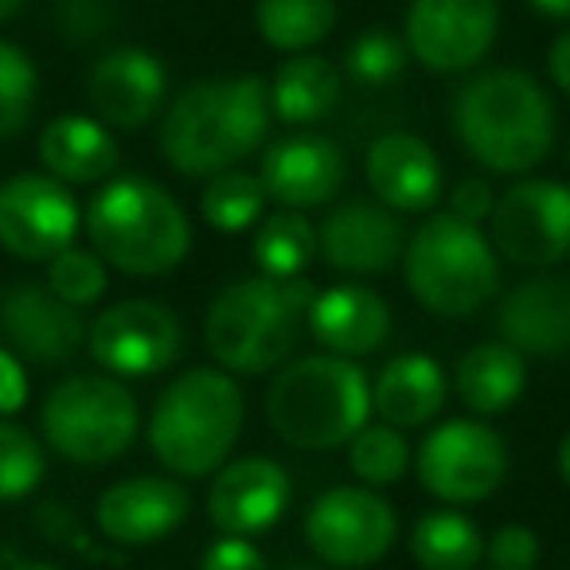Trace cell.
I'll list each match as a JSON object with an SVG mask.
<instances>
[{
	"instance_id": "60d3db41",
	"label": "cell",
	"mask_w": 570,
	"mask_h": 570,
	"mask_svg": "<svg viewBox=\"0 0 570 570\" xmlns=\"http://www.w3.org/2000/svg\"><path fill=\"white\" fill-rule=\"evenodd\" d=\"M547 75L570 98V28L562 36H554V43L547 48Z\"/></svg>"
},
{
	"instance_id": "2e32d148",
	"label": "cell",
	"mask_w": 570,
	"mask_h": 570,
	"mask_svg": "<svg viewBox=\"0 0 570 570\" xmlns=\"http://www.w3.org/2000/svg\"><path fill=\"white\" fill-rule=\"evenodd\" d=\"M87 102L110 129H145L168 106L165 59L149 48H114L87 71Z\"/></svg>"
},
{
	"instance_id": "6da1fadb",
	"label": "cell",
	"mask_w": 570,
	"mask_h": 570,
	"mask_svg": "<svg viewBox=\"0 0 570 570\" xmlns=\"http://www.w3.org/2000/svg\"><path fill=\"white\" fill-rule=\"evenodd\" d=\"M269 87L262 75H212L168 98L160 114V157L188 180L238 168L269 134Z\"/></svg>"
},
{
	"instance_id": "d4e9b609",
	"label": "cell",
	"mask_w": 570,
	"mask_h": 570,
	"mask_svg": "<svg viewBox=\"0 0 570 570\" xmlns=\"http://www.w3.org/2000/svg\"><path fill=\"white\" fill-rule=\"evenodd\" d=\"M450 375L430 352H403L391 356L372 380V414L395 430L430 426L450 403Z\"/></svg>"
},
{
	"instance_id": "4fadbf2b",
	"label": "cell",
	"mask_w": 570,
	"mask_h": 570,
	"mask_svg": "<svg viewBox=\"0 0 570 570\" xmlns=\"http://www.w3.org/2000/svg\"><path fill=\"white\" fill-rule=\"evenodd\" d=\"M500 36V0H411L403 40L430 75H469Z\"/></svg>"
},
{
	"instance_id": "1f68e13d",
	"label": "cell",
	"mask_w": 570,
	"mask_h": 570,
	"mask_svg": "<svg viewBox=\"0 0 570 570\" xmlns=\"http://www.w3.org/2000/svg\"><path fill=\"white\" fill-rule=\"evenodd\" d=\"M348 465L360 484L387 489V484L403 481L411 469V442L403 430L387 426V422H367L348 442Z\"/></svg>"
},
{
	"instance_id": "ffe728a7",
	"label": "cell",
	"mask_w": 570,
	"mask_h": 570,
	"mask_svg": "<svg viewBox=\"0 0 570 570\" xmlns=\"http://www.w3.org/2000/svg\"><path fill=\"white\" fill-rule=\"evenodd\" d=\"M294 484L274 458H235L212 473L207 484V520L223 535H258L269 531L289 508Z\"/></svg>"
},
{
	"instance_id": "ab89813d",
	"label": "cell",
	"mask_w": 570,
	"mask_h": 570,
	"mask_svg": "<svg viewBox=\"0 0 570 570\" xmlns=\"http://www.w3.org/2000/svg\"><path fill=\"white\" fill-rule=\"evenodd\" d=\"M28 395H32V387H28L24 360L12 348H0V419H12L17 411H24Z\"/></svg>"
},
{
	"instance_id": "8992f818",
	"label": "cell",
	"mask_w": 570,
	"mask_h": 570,
	"mask_svg": "<svg viewBox=\"0 0 570 570\" xmlns=\"http://www.w3.org/2000/svg\"><path fill=\"white\" fill-rule=\"evenodd\" d=\"M372 419V380L356 360L317 352L277 367L266 391V422L285 445L328 453L348 445Z\"/></svg>"
},
{
	"instance_id": "f546056e",
	"label": "cell",
	"mask_w": 570,
	"mask_h": 570,
	"mask_svg": "<svg viewBox=\"0 0 570 570\" xmlns=\"http://www.w3.org/2000/svg\"><path fill=\"white\" fill-rule=\"evenodd\" d=\"M254 266L262 277H274V282H289V277H302L313 266V258L321 254L317 227L305 219V212H285L274 207L266 219L254 227Z\"/></svg>"
},
{
	"instance_id": "ee69618b",
	"label": "cell",
	"mask_w": 570,
	"mask_h": 570,
	"mask_svg": "<svg viewBox=\"0 0 570 570\" xmlns=\"http://www.w3.org/2000/svg\"><path fill=\"white\" fill-rule=\"evenodd\" d=\"M28 0H0V20H12L20 9H24Z\"/></svg>"
},
{
	"instance_id": "484cf974",
	"label": "cell",
	"mask_w": 570,
	"mask_h": 570,
	"mask_svg": "<svg viewBox=\"0 0 570 570\" xmlns=\"http://www.w3.org/2000/svg\"><path fill=\"white\" fill-rule=\"evenodd\" d=\"M453 395L473 419H500L520 403L528 387V356L515 352L512 344L481 341L458 360L453 367Z\"/></svg>"
},
{
	"instance_id": "5b68a950",
	"label": "cell",
	"mask_w": 570,
	"mask_h": 570,
	"mask_svg": "<svg viewBox=\"0 0 570 570\" xmlns=\"http://www.w3.org/2000/svg\"><path fill=\"white\" fill-rule=\"evenodd\" d=\"M313 289L305 277H238L212 297L204 317V344L230 375H266L289 364L309 313Z\"/></svg>"
},
{
	"instance_id": "9a60e30c",
	"label": "cell",
	"mask_w": 570,
	"mask_h": 570,
	"mask_svg": "<svg viewBox=\"0 0 570 570\" xmlns=\"http://www.w3.org/2000/svg\"><path fill=\"white\" fill-rule=\"evenodd\" d=\"M82 309L51 294L48 282H17L0 294V336L24 364L63 367L87 352Z\"/></svg>"
},
{
	"instance_id": "b9f144b4",
	"label": "cell",
	"mask_w": 570,
	"mask_h": 570,
	"mask_svg": "<svg viewBox=\"0 0 570 570\" xmlns=\"http://www.w3.org/2000/svg\"><path fill=\"white\" fill-rule=\"evenodd\" d=\"M531 9L539 17H551V20H570V0H528Z\"/></svg>"
},
{
	"instance_id": "44dd1931",
	"label": "cell",
	"mask_w": 570,
	"mask_h": 570,
	"mask_svg": "<svg viewBox=\"0 0 570 570\" xmlns=\"http://www.w3.org/2000/svg\"><path fill=\"white\" fill-rule=\"evenodd\" d=\"M364 180L372 188V199H380L395 215H422L442 204L445 168L426 137L395 129L367 145Z\"/></svg>"
},
{
	"instance_id": "d6a6232c",
	"label": "cell",
	"mask_w": 570,
	"mask_h": 570,
	"mask_svg": "<svg viewBox=\"0 0 570 570\" xmlns=\"http://www.w3.org/2000/svg\"><path fill=\"white\" fill-rule=\"evenodd\" d=\"M40 110V71L17 43L0 40V141H12L32 126Z\"/></svg>"
},
{
	"instance_id": "277c9868",
	"label": "cell",
	"mask_w": 570,
	"mask_h": 570,
	"mask_svg": "<svg viewBox=\"0 0 570 570\" xmlns=\"http://www.w3.org/2000/svg\"><path fill=\"white\" fill-rule=\"evenodd\" d=\"M90 250L126 277H165L191 254L184 204L149 176H114L98 184L82 212Z\"/></svg>"
},
{
	"instance_id": "603a6c76",
	"label": "cell",
	"mask_w": 570,
	"mask_h": 570,
	"mask_svg": "<svg viewBox=\"0 0 570 570\" xmlns=\"http://www.w3.org/2000/svg\"><path fill=\"white\" fill-rule=\"evenodd\" d=\"M391 305L380 297L372 285L341 282L317 289L309 313H305V328L325 352L344 360H364L380 352L391 336Z\"/></svg>"
},
{
	"instance_id": "5bb4252c",
	"label": "cell",
	"mask_w": 570,
	"mask_h": 570,
	"mask_svg": "<svg viewBox=\"0 0 570 570\" xmlns=\"http://www.w3.org/2000/svg\"><path fill=\"white\" fill-rule=\"evenodd\" d=\"M82 212L67 184L48 173H17L0 184V250L20 262H43L75 246Z\"/></svg>"
},
{
	"instance_id": "c3c4849f",
	"label": "cell",
	"mask_w": 570,
	"mask_h": 570,
	"mask_svg": "<svg viewBox=\"0 0 570 570\" xmlns=\"http://www.w3.org/2000/svg\"><path fill=\"white\" fill-rule=\"evenodd\" d=\"M149 4H157V0H149Z\"/></svg>"
},
{
	"instance_id": "4316f807",
	"label": "cell",
	"mask_w": 570,
	"mask_h": 570,
	"mask_svg": "<svg viewBox=\"0 0 570 570\" xmlns=\"http://www.w3.org/2000/svg\"><path fill=\"white\" fill-rule=\"evenodd\" d=\"M269 87V114L285 126H317L341 106L344 98V71L333 59L305 51L289 56L274 71Z\"/></svg>"
},
{
	"instance_id": "ba28073f",
	"label": "cell",
	"mask_w": 570,
	"mask_h": 570,
	"mask_svg": "<svg viewBox=\"0 0 570 570\" xmlns=\"http://www.w3.org/2000/svg\"><path fill=\"white\" fill-rule=\"evenodd\" d=\"M141 430L134 391L106 372H75L48 391L40 406V438L71 465H110Z\"/></svg>"
},
{
	"instance_id": "d590c367",
	"label": "cell",
	"mask_w": 570,
	"mask_h": 570,
	"mask_svg": "<svg viewBox=\"0 0 570 570\" xmlns=\"http://www.w3.org/2000/svg\"><path fill=\"white\" fill-rule=\"evenodd\" d=\"M48 285L75 309H90L110 289V266L90 246H67L48 262Z\"/></svg>"
},
{
	"instance_id": "d6986e66",
	"label": "cell",
	"mask_w": 570,
	"mask_h": 570,
	"mask_svg": "<svg viewBox=\"0 0 570 570\" xmlns=\"http://www.w3.org/2000/svg\"><path fill=\"white\" fill-rule=\"evenodd\" d=\"M317 243L328 269L348 277H375L403 258L406 230L380 199H344L317 227Z\"/></svg>"
},
{
	"instance_id": "3957f363",
	"label": "cell",
	"mask_w": 570,
	"mask_h": 570,
	"mask_svg": "<svg viewBox=\"0 0 570 570\" xmlns=\"http://www.w3.org/2000/svg\"><path fill=\"white\" fill-rule=\"evenodd\" d=\"M246 426V395L223 367H188L165 383L145 422L153 458L180 481L219 473Z\"/></svg>"
},
{
	"instance_id": "7c38bea8",
	"label": "cell",
	"mask_w": 570,
	"mask_h": 570,
	"mask_svg": "<svg viewBox=\"0 0 570 570\" xmlns=\"http://www.w3.org/2000/svg\"><path fill=\"white\" fill-rule=\"evenodd\" d=\"M180 317L153 297L106 305L87 328V356L114 380H153L180 360Z\"/></svg>"
},
{
	"instance_id": "7a4b0ae2",
	"label": "cell",
	"mask_w": 570,
	"mask_h": 570,
	"mask_svg": "<svg viewBox=\"0 0 570 570\" xmlns=\"http://www.w3.org/2000/svg\"><path fill=\"white\" fill-rule=\"evenodd\" d=\"M554 102L528 71L489 67L453 98V134L461 149L497 176H531L554 149Z\"/></svg>"
},
{
	"instance_id": "7bdbcfd3",
	"label": "cell",
	"mask_w": 570,
	"mask_h": 570,
	"mask_svg": "<svg viewBox=\"0 0 570 570\" xmlns=\"http://www.w3.org/2000/svg\"><path fill=\"white\" fill-rule=\"evenodd\" d=\"M554 469H559V481L570 489V430L559 438V450H554Z\"/></svg>"
},
{
	"instance_id": "bcb514c9",
	"label": "cell",
	"mask_w": 570,
	"mask_h": 570,
	"mask_svg": "<svg viewBox=\"0 0 570 570\" xmlns=\"http://www.w3.org/2000/svg\"><path fill=\"white\" fill-rule=\"evenodd\" d=\"M17 570H59V567H51V562H24V567H17Z\"/></svg>"
},
{
	"instance_id": "cb8c5ba5",
	"label": "cell",
	"mask_w": 570,
	"mask_h": 570,
	"mask_svg": "<svg viewBox=\"0 0 570 570\" xmlns=\"http://www.w3.org/2000/svg\"><path fill=\"white\" fill-rule=\"evenodd\" d=\"M40 165L67 188H87V184L114 180L121 165V145L110 126L95 114H59L40 129Z\"/></svg>"
},
{
	"instance_id": "e0dca14e",
	"label": "cell",
	"mask_w": 570,
	"mask_h": 570,
	"mask_svg": "<svg viewBox=\"0 0 570 570\" xmlns=\"http://www.w3.org/2000/svg\"><path fill=\"white\" fill-rule=\"evenodd\" d=\"M258 180L269 204L285 212L328 207L348 184V160L341 145L321 134H289L262 153Z\"/></svg>"
},
{
	"instance_id": "8fae6325",
	"label": "cell",
	"mask_w": 570,
	"mask_h": 570,
	"mask_svg": "<svg viewBox=\"0 0 570 570\" xmlns=\"http://www.w3.org/2000/svg\"><path fill=\"white\" fill-rule=\"evenodd\" d=\"M489 243L500 262L551 269L570 254V184L520 176L489 215Z\"/></svg>"
},
{
	"instance_id": "74e56055",
	"label": "cell",
	"mask_w": 570,
	"mask_h": 570,
	"mask_svg": "<svg viewBox=\"0 0 570 570\" xmlns=\"http://www.w3.org/2000/svg\"><path fill=\"white\" fill-rule=\"evenodd\" d=\"M492 207H497V191H492V184L481 180V176H461L450 196H445V212L461 223H473V227L489 223Z\"/></svg>"
},
{
	"instance_id": "30bf717a",
	"label": "cell",
	"mask_w": 570,
	"mask_h": 570,
	"mask_svg": "<svg viewBox=\"0 0 570 570\" xmlns=\"http://www.w3.org/2000/svg\"><path fill=\"white\" fill-rule=\"evenodd\" d=\"M305 547L336 570H367L395 547L399 512L380 489L336 484L309 504L302 523Z\"/></svg>"
},
{
	"instance_id": "4dcf8cb0",
	"label": "cell",
	"mask_w": 570,
	"mask_h": 570,
	"mask_svg": "<svg viewBox=\"0 0 570 570\" xmlns=\"http://www.w3.org/2000/svg\"><path fill=\"white\" fill-rule=\"evenodd\" d=\"M266 204L269 196L258 173H243V168H227V173L212 176L199 191V215L219 235H243V230L258 227Z\"/></svg>"
},
{
	"instance_id": "7dc6e473",
	"label": "cell",
	"mask_w": 570,
	"mask_h": 570,
	"mask_svg": "<svg viewBox=\"0 0 570 570\" xmlns=\"http://www.w3.org/2000/svg\"><path fill=\"white\" fill-rule=\"evenodd\" d=\"M567 165H570V145H567Z\"/></svg>"
},
{
	"instance_id": "f6af8a7d",
	"label": "cell",
	"mask_w": 570,
	"mask_h": 570,
	"mask_svg": "<svg viewBox=\"0 0 570 570\" xmlns=\"http://www.w3.org/2000/svg\"><path fill=\"white\" fill-rule=\"evenodd\" d=\"M282 570H325V562H289V567H282Z\"/></svg>"
},
{
	"instance_id": "9c48e42d",
	"label": "cell",
	"mask_w": 570,
	"mask_h": 570,
	"mask_svg": "<svg viewBox=\"0 0 570 570\" xmlns=\"http://www.w3.org/2000/svg\"><path fill=\"white\" fill-rule=\"evenodd\" d=\"M512 453L492 422L484 419H445L430 430L414 450L419 484L442 504H481L497 497L508 481Z\"/></svg>"
},
{
	"instance_id": "83f0119b",
	"label": "cell",
	"mask_w": 570,
	"mask_h": 570,
	"mask_svg": "<svg viewBox=\"0 0 570 570\" xmlns=\"http://www.w3.org/2000/svg\"><path fill=\"white\" fill-rule=\"evenodd\" d=\"M411 559L419 570H476L484 562V535L461 508H430L411 528Z\"/></svg>"
},
{
	"instance_id": "7402d4cb",
	"label": "cell",
	"mask_w": 570,
	"mask_h": 570,
	"mask_svg": "<svg viewBox=\"0 0 570 570\" xmlns=\"http://www.w3.org/2000/svg\"><path fill=\"white\" fill-rule=\"evenodd\" d=\"M497 333L515 352L559 360L570 352V277L535 269L515 282L497 305Z\"/></svg>"
},
{
	"instance_id": "52a82bcc",
	"label": "cell",
	"mask_w": 570,
	"mask_h": 570,
	"mask_svg": "<svg viewBox=\"0 0 570 570\" xmlns=\"http://www.w3.org/2000/svg\"><path fill=\"white\" fill-rule=\"evenodd\" d=\"M403 277L422 309L461 321L500 294V258L481 227L438 212L406 243Z\"/></svg>"
},
{
	"instance_id": "836d02e7",
	"label": "cell",
	"mask_w": 570,
	"mask_h": 570,
	"mask_svg": "<svg viewBox=\"0 0 570 570\" xmlns=\"http://www.w3.org/2000/svg\"><path fill=\"white\" fill-rule=\"evenodd\" d=\"M48 476L43 438L12 419H0V504L28 500Z\"/></svg>"
},
{
	"instance_id": "f35d334b",
	"label": "cell",
	"mask_w": 570,
	"mask_h": 570,
	"mask_svg": "<svg viewBox=\"0 0 570 570\" xmlns=\"http://www.w3.org/2000/svg\"><path fill=\"white\" fill-rule=\"evenodd\" d=\"M199 570H269L266 554L243 535H219L199 559Z\"/></svg>"
},
{
	"instance_id": "e575fe53",
	"label": "cell",
	"mask_w": 570,
	"mask_h": 570,
	"mask_svg": "<svg viewBox=\"0 0 570 570\" xmlns=\"http://www.w3.org/2000/svg\"><path fill=\"white\" fill-rule=\"evenodd\" d=\"M406 40L391 28H364L356 40L344 48V75L360 87H387L406 71Z\"/></svg>"
},
{
	"instance_id": "f1b7e54d",
	"label": "cell",
	"mask_w": 570,
	"mask_h": 570,
	"mask_svg": "<svg viewBox=\"0 0 570 570\" xmlns=\"http://www.w3.org/2000/svg\"><path fill=\"white\" fill-rule=\"evenodd\" d=\"M336 20H341L336 0H258L254 4V32L282 56L317 51L336 32Z\"/></svg>"
},
{
	"instance_id": "8d00e7d4",
	"label": "cell",
	"mask_w": 570,
	"mask_h": 570,
	"mask_svg": "<svg viewBox=\"0 0 570 570\" xmlns=\"http://www.w3.org/2000/svg\"><path fill=\"white\" fill-rule=\"evenodd\" d=\"M539 535L528 523H500L489 539H484V562L489 570H535L539 567Z\"/></svg>"
},
{
	"instance_id": "ac0fdd59",
	"label": "cell",
	"mask_w": 570,
	"mask_h": 570,
	"mask_svg": "<svg viewBox=\"0 0 570 570\" xmlns=\"http://www.w3.org/2000/svg\"><path fill=\"white\" fill-rule=\"evenodd\" d=\"M191 512V497L180 484V476H126L114 481L98 497L95 523L106 543L114 547H153L165 543L173 531L184 528Z\"/></svg>"
}]
</instances>
